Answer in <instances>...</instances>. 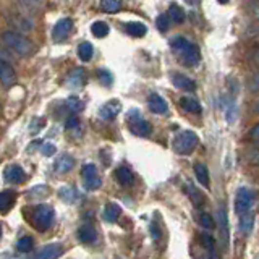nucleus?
Here are the masks:
<instances>
[{"mask_svg": "<svg viewBox=\"0 0 259 259\" xmlns=\"http://www.w3.org/2000/svg\"><path fill=\"white\" fill-rule=\"evenodd\" d=\"M115 179L120 181L121 185H131L133 183V174L128 167H119L115 170Z\"/></svg>", "mask_w": 259, "mask_h": 259, "instance_id": "nucleus-26", "label": "nucleus"}, {"mask_svg": "<svg viewBox=\"0 0 259 259\" xmlns=\"http://www.w3.org/2000/svg\"><path fill=\"white\" fill-rule=\"evenodd\" d=\"M198 243H199L206 251H216V241L209 233H199V235H198Z\"/></svg>", "mask_w": 259, "mask_h": 259, "instance_id": "nucleus-30", "label": "nucleus"}, {"mask_svg": "<svg viewBox=\"0 0 259 259\" xmlns=\"http://www.w3.org/2000/svg\"><path fill=\"white\" fill-rule=\"evenodd\" d=\"M219 228H220V235H222V246L223 250L228 248V217L225 209H219Z\"/></svg>", "mask_w": 259, "mask_h": 259, "instance_id": "nucleus-17", "label": "nucleus"}, {"mask_svg": "<svg viewBox=\"0 0 259 259\" xmlns=\"http://www.w3.org/2000/svg\"><path fill=\"white\" fill-rule=\"evenodd\" d=\"M188 190H190V196H191V199H193V202H195L196 206H199V204H202V201H204V198H202V195L199 191L196 190L195 186H188Z\"/></svg>", "mask_w": 259, "mask_h": 259, "instance_id": "nucleus-38", "label": "nucleus"}, {"mask_svg": "<svg viewBox=\"0 0 259 259\" xmlns=\"http://www.w3.org/2000/svg\"><path fill=\"white\" fill-rule=\"evenodd\" d=\"M0 237H2V227H0Z\"/></svg>", "mask_w": 259, "mask_h": 259, "instance_id": "nucleus-45", "label": "nucleus"}, {"mask_svg": "<svg viewBox=\"0 0 259 259\" xmlns=\"http://www.w3.org/2000/svg\"><path fill=\"white\" fill-rule=\"evenodd\" d=\"M120 110H121L120 100L112 99V100H109V102H105L104 105H100L99 107V117L102 120H114L115 117L120 114Z\"/></svg>", "mask_w": 259, "mask_h": 259, "instance_id": "nucleus-10", "label": "nucleus"}, {"mask_svg": "<svg viewBox=\"0 0 259 259\" xmlns=\"http://www.w3.org/2000/svg\"><path fill=\"white\" fill-rule=\"evenodd\" d=\"M73 29V21L70 18H62L59 20L57 23L54 24V29H52V39L55 40V42H62V40H65L70 33H72Z\"/></svg>", "mask_w": 259, "mask_h": 259, "instance_id": "nucleus-8", "label": "nucleus"}, {"mask_svg": "<svg viewBox=\"0 0 259 259\" xmlns=\"http://www.w3.org/2000/svg\"><path fill=\"white\" fill-rule=\"evenodd\" d=\"M170 47L174 50V54L179 57L181 65H185L186 68L198 67L201 62V52L199 47L196 44L190 42L183 36H175L170 39Z\"/></svg>", "mask_w": 259, "mask_h": 259, "instance_id": "nucleus-1", "label": "nucleus"}, {"mask_svg": "<svg viewBox=\"0 0 259 259\" xmlns=\"http://www.w3.org/2000/svg\"><path fill=\"white\" fill-rule=\"evenodd\" d=\"M195 175H196V180L199 181L202 186L209 188V183H211V179H209V169H207L206 164H201V162H198L195 164Z\"/></svg>", "mask_w": 259, "mask_h": 259, "instance_id": "nucleus-18", "label": "nucleus"}, {"mask_svg": "<svg viewBox=\"0 0 259 259\" xmlns=\"http://www.w3.org/2000/svg\"><path fill=\"white\" fill-rule=\"evenodd\" d=\"M148 107H149V110L152 112V114H157V115H164V114L169 112V105H167L165 99L162 98L160 94H157V93L149 94Z\"/></svg>", "mask_w": 259, "mask_h": 259, "instance_id": "nucleus-11", "label": "nucleus"}, {"mask_svg": "<svg viewBox=\"0 0 259 259\" xmlns=\"http://www.w3.org/2000/svg\"><path fill=\"white\" fill-rule=\"evenodd\" d=\"M3 177L8 183H21V181L24 180V172L20 165H10L5 169Z\"/></svg>", "mask_w": 259, "mask_h": 259, "instance_id": "nucleus-15", "label": "nucleus"}, {"mask_svg": "<svg viewBox=\"0 0 259 259\" xmlns=\"http://www.w3.org/2000/svg\"><path fill=\"white\" fill-rule=\"evenodd\" d=\"M128 126L130 131L136 136H141V138H146L152 133V126L148 120L143 119L141 112L138 109H133L128 112Z\"/></svg>", "mask_w": 259, "mask_h": 259, "instance_id": "nucleus-4", "label": "nucleus"}, {"mask_svg": "<svg viewBox=\"0 0 259 259\" xmlns=\"http://www.w3.org/2000/svg\"><path fill=\"white\" fill-rule=\"evenodd\" d=\"M13 199H15V193H12V191H2V193H0V209L7 211L8 207L12 206Z\"/></svg>", "mask_w": 259, "mask_h": 259, "instance_id": "nucleus-35", "label": "nucleus"}, {"mask_svg": "<svg viewBox=\"0 0 259 259\" xmlns=\"http://www.w3.org/2000/svg\"><path fill=\"white\" fill-rule=\"evenodd\" d=\"M91 33H93L94 38H105L107 34L110 33V28L109 24L105 21H94L93 24H91Z\"/></svg>", "mask_w": 259, "mask_h": 259, "instance_id": "nucleus-28", "label": "nucleus"}, {"mask_svg": "<svg viewBox=\"0 0 259 259\" xmlns=\"http://www.w3.org/2000/svg\"><path fill=\"white\" fill-rule=\"evenodd\" d=\"M125 31L130 34L131 38H143L146 33H148V28H146L144 23L139 21H131L125 24Z\"/></svg>", "mask_w": 259, "mask_h": 259, "instance_id": "nucleus-20", "label": "nucleus"}, {"mask_svg": "<svg viewBox=\"0 0 259 259\" xmlns=\"http://www.w3.org/2000/svg\"><path fill=\"white\" fill-rule=\"evenodd\" d=\"M180 107L190 112V114H201V104L195 98H190V96H183L180 99Z\"/></svg>", "mask_w": 259, "mask_h": 259, "instance_id": "nucleus-22", "label": "nucleus"}, {"mask_svg": "<svg viewBox=\"0 0 259 259\" xmlns=\"http://www.w3.org/2000/svg\"><path fill=\"white\" fill-rule=\"evenodd\" d=\"M0 60H3V62H10V60H12V54H10V50L2 47V45H0Z\"/></svg>", "mask_w": 259, "mask_h": 259, "instance_id": "nucleus-41", "label": "nucleus"}, {"mask_svg": "<svg viewBox=\"0 0 259 259\" xmlns=\"http://www.w3.org/2000/svg\"><path fill=\"white\" fill-rule=\"evenodd\" d=\"M121 214V207L117 202H109L104 209V219L107 222H115Z\"/></svg>", "mask_w": 259, "mask_h": 259, "instance_id": "nucleus-25", "label": "nucleus"}, {"mask_svg": "<svg viewBox=\"0 0 259 259\" xmlns=\"http://www.w3.org/2000/svg\"><path fill=\"white\" fill-rule=\"evenodd\" d=\"M167 15H169L172 21L177 23V24L183 23V21H185V18H186L185 10L181 8L180 5H177V3H172V5H170V7H169V12H167Z\"/></svg>", "mask_w": 259, "mask_h": 259, "instance_id": "nucleus-24", "label": "nucleus"}, {"mask_svg": "<svg viewBox=\"0 0 259 259\" xmlns=\"http://www.w3.org/2000/svg\"><path fill=\"white\" fill-rule=\"evenodd\" d=\"M198 135L191 130H183L180 133H177V136L174 138V149L181 156L191 154L195 148L198 146Z\"/></svg>", "mask_w": 259, "mask_h": 259, "instance_id": "nucleus-3", "label": "nucleus"}, {"mask_svg": "<svg viewBox=\"0 0 259 259\" xmlns=\"http://www.w3.org/2000/svg\"><path fill=\"white\" fill-rule=\"evenodd\" d=\"M81 177H83L86 190H89V191L98 190V188H100V185H102V180H100V177L98 175V169H96L94 164L83 165V170H81Z\"/></svg>", "mask_w": 259, "mask_h": 259, "instance_id": "nucleus-7", "label": "nucleus"}, {"mask_svg": "<svg viewBox=\"0 0 259 259\" xmlns=\"http://www.w3.org/2000/svg\"><path fill=\"white\" fill-rule=\"evenodd\" d=\"M100 7L105 13H117L123 7L121 0H100Z\"/></svg>", "mask_w": 259, "mask_h": 259, "instance_id": "nucleus-29", "label": "nucleus"}, {"mask_svg": "<svg viewBox=\"0 0 259 259\" xmlns=\"http://www.w3.org/2000/svg\"><path fill=\"white\" fill-rule=\"evenodd\" d=\"M10 23L13 24L15 28V33H29L33 29V23L29 21V20H26L24 17H13L12 20H10Z\"/></svg>", "mask_w": 259, "mask_h": 259, "instance_id": "nucleus-21", "label": "nucleus"}, {"mask_svg": "<svg viewBox=\"0 0 259 259\" xmlns=\"http://www.w3.org/2000/svg\"><path fill=\"white\" fill-rule=\"evenodd\" d=\"M78 195L80 193L76 191V188H73V186H63L59 190L60 199L65 201V202H75L76 199H78Z\"/></svg>", "mask_w": 259, "mask_h": 259, "instance_id": "nucleus-27", "label": "nucleus"}, {"mask_svg": "<svg viewBox=\"0 0 259 259\" xmlns=\"http://www.w3.org/2000/svg\"><path fill=\"white\" fill-rule=\"evenodd\" d=\"M170 81H172V84L175 86L177 89H180V91H186V93H191V91H195L196 89V83L193 81L190 76H186L183 73H180V72H174L170 75Z\"/></svg>", "mask_w": 259, "mask_h": 259, "instance_id": "nucleus-9", "label": "nucleus"}, {"mask_svg": "<svg viewBox=\"0 0 259 259\" xmlns=\"http://www.w3.org/2000/svg\"><path fill=\"white\" fill-rule=\"evenodd\" d=\"M54 216H55V212H54V209L50 206H45V204L38 206L36 211H34V214H33L34 227H36L38 230H40V232L47 230V228L52 225Z\"/></svg>", "mask_w": 259, "mask_h": 259, "instance_id": "nucleus-5", "label": "nucleus"}, {"mask_svg": "<svg viewBox=\"0 0 259 259\" xmlns=\"http://www.w3.org/2000/svg\"><path fill=\"white\" fill-rule=\"evenodd\" d=\"M86 80H88V75H86L84 72V68H75L70 72V75L67 76V84L68 86H72V88H81L84 83H86Z\"/></svg>", "mask_w": 259, "mask_h": 259, "instance_id": "nucleus-14", "label": "nucleus"}, {"mask_svg": "<svg viewBox=\"0 0 259 259\" xmlns=\"http://www.w3.org/2000/svg\"><path fill=\"white\" fill-rule=\"evenodd\" d=\"M17 81V73H15L13 67L10 65V62H3L0 60V83L5 88H10V86L15 84Z\"/></svg>", "mask_w": 259, "mask_h": 259, "instance_id": "nucleus-12", "label": "nucleus"}, {"mask_svg": "<svg viewBox=\"0 0 259 259\" xmlns=\"http://www.w3.org/2000/svg\"><path fill=\"white\" fill-rule=\"evenodd\" d=\"M253 202H255V193L250 188H240L235 196V212L238 216L246 214L253 207Z\"/></svg>", "mask_w": 259, "mask_h": 259, "instance_id": "nucleus-6", "label": "nucleus"}, {"mask_svg": "<svg viewBox=\"0 0 259 259\" xmlns=\"http://www.w3.org/2000/svg\"><path fill=\"white\" fill-rule=\"evenodd\" d=\"M3 42L8 45L10 50H13L17 55H21V57H28V55H33L34 52V44L29 40L26 36L15 31H5L2 34Z\"/></svg>", "mask_w": 259, "mask_h": 259, "instance_id": "nucleus-2", "label": "nucleus"}, {"mask_svg": "<svg viewBox=\"0 0 259 259\" xmlns=\"http://www.w3.org/2000/svg\"><path fill=\"white\" fill-rule=\"evenodd\" d=\"M199 223L206 228V230H212V228L216 227L214 219H212V216L207 214V212H201L199 214Z\"/></svg>", "mask_w": 259, "mask_h": 259, "instance_id": "nucleus-37", "label": "nucleus"}, {"mask_svg": "<svg viewBox=\"0 0 259 259\" xmlns=\"http://www.w3.org/2000/svg\"><path fill=\"white\" fill-rule=\"evenodd\" d=\"M73 167H75V159L68 154L60 156L59 159L55 160V172H57V174H67Z\"/></svg>", "mask_w": 259, "mask_h": 259, "instance_id": "nucleus-16", "label": "nucleus"}, {"mask_svg": "<svg viewBox=\"0 0 259 259\" xmlns=\"http://www.w3.org/2000/svg\"><path fill=\"white\" fill-rule=\"evenodd\" d=\"M65 105H67V109L68 110H72V112H81L84 109V104H83V100L78 99L76 96H72V98H68L67 99V102H65Z\"/></svg>", "mask_w": 259, "mask_h": 259, "instance_id": "nucleus-36", "label": "nucleus"}, {"mask_svg": "<svg viewBox=\"0 0 259 259\" xmlns=\"http://www.w3.org/2000/svg\"><path fill=\"white\" fill-rule=\"evenodd\" d=\"M170 24H172V20L167 13H160L159 17L156 18V26L159 29L160 33H165L170 29Z\"/></svg>", "mask_w": 259, "mask_h": 259, "instance_id": "nucleus-32", "label": "nucleus"}, {"mask_svg": "<svg viewBox=\"0 0 259 259\" xmlns=\"http://www.w3.org/2000/svg\"><path fill=\"white\" fill-rule=\"evenodd\" d=\"M40 152H42L44 156L50 157L52 154H55V146L52 143H45V144L40 146Z\"/></svg>", "mask_w": 259, "mask_h": 259, "instance_id": "nucleus-40", "label": "nucleus"}, {"mask_svg": "<svg viewBox=\"0 0 259 259\" xmlns=\"http://www.w3.org/2000/svg\"><path fill=\"white\" fill-rule=\"evenodd\" d=\"M62 253H63L62 245H59V243H50V245H45L34 259H57Z\"/></svg>", "mask_w": 259, "mask_h": 259, "instance_id": "nucleus-13", "label": "nucleus"}, {"mask_svg": "<svg viewBox=\"0 0 259 259\" xmlns=\"http://www.w3.org/2000/svg\"><path fill=\"white\" fill-rule=\"evenodd\" d=\"M251 138H255V139H259V123L256 126H253V130H251Z\"/></svg>", "mask_w": 259, "mask_h": 259, "instance_id": "nucleus-42", "label": "nucleus"}, {"mask_svg": "<svg viewBox=\"0 0 259 259\" xmlns=\"http://www.w3.org/2000/svg\"><path fill=\"white\" fill-rule=\"evenodd\" d=\"M80 126V120H78V117H68L67 120H65V128L67 130H73V128H78Z\"/></svg>", "mask_w": 259, "mask_h": 259, "instance_id": "nucleus-39", "label": "nucleus"}, {"mask_svg": "<svg viewBox=\"0 0 259 259\" xmlns=\"http://www.w3.org/2000/svg\"><path fill=\"white\" fill-rule=\"evenodd\" d=\"M258 112H259V102H258Z\"/></svg>", "mask_w": 259, "mask_h": 259, "instance_id": "nucleus-46", "label": "nucleus"}, {"mask_svg": "<svg viewBox=\"0 0 259 259\" xmlns=\"http://www.w3.org/2000/svg\"><path fill=\"white\" fill-rule=\"evenodd\" d=\"M76 237H78V240L81 243H91L96 240V237H98V233H96V228L93 225H83L78 228V232H76Z\"/></svg>", "mask_w": 259, "mask_h": 259, "instance_id": "nucleus-19", "label": "nucleus"}, {"mask_svg": "<svg viewBox=\"0 0 259 259\" xmlns=\"http://www.w3.org/2000/svg\"><path fill=\"white\" fill-rule=\"evenodd\" d=\"M253 83H255V84L251 86V89H258L259 88V75H256L255 78H253Z\"/></svg>", "mask_w": 259, "mask_h": 259, "instance_id": "nucleus-43", "label": "nucleus"}, {"mask_svg": "<svg viewBox=\"0 0 259 259\" xmlns=\"http://www.w3.org/2000/svg\"><path fill=\"white\" fill-rule=\"evenodd\" d=\"M98 80H99V83L100 84H104L105 88H109V86H112V83H114V75H112L109 70H105V68H99L98 70Z\"/></svg>", "mask_w": 259, "mask_h": 259, "instance_id": "nucleus-33", "label": "nucleus"}, {"mask_svg": "<svg viewBox=\"0 0 259 259\" xmlns=\"http://www.w3.org/2000/svg\"><path fill=\"white\" fill-rule=\"evenodd\" d=\"M33 246H34V240H33L31 237H23V238H20L18 243H17V250H18L20 253H28V251H31Z\"/></svg>", "mask_w": 259, "mask_h": 259, "instance_id": "nucleus-34", "label": "nucleus"}, {"mask_svg": "<svg viewBox=\"0 0 259 259\" xmlns=\"http://www.w3.org/2000/svg\"><path fill=\"white\" fill-rule=\"evenodd\" d=\"M217 2H219V3H222V5H223V3H227V2H228V0H217Z\"/></svg>", "mask_w": 259, "mask_h": 259, "instance_id": "nucleus-44", "label": "nucleus"}, {"mask_svg": "<svg viewBox=\"0 0 259 259\" xmlns=\"http://www.w3.org/2000/svg\"><path fill=\"white\" fill-rule=\"evenodd\" d=\"M253 225H255V216L251 214V212H246V214L241 216V220H240V230L248 235L251 230H253Z\"/></svg>", "mask_w": 259, "mask_h": 259, "instance_id": "nucleus-31", "label": "nucleus"}, {"mask_svg": "<svg viewBox=\"0 0 259 259\" xmlns=\"http://www.w3.org/2000/svg\"><path fill=\"white\" fill-rule=\"evenodd\" d=\"M78 57L81 62H91L94 57V47L93 44L88 42V40H84V42H81L78 45Z\"/></svg>", "mask_w": 259, "mask_h": 259, "instance_id": "nucleus-23", "label": "nucleus"}]
</instances>
